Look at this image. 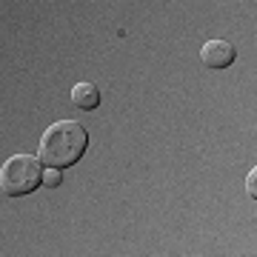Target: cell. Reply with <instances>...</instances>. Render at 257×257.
<instances>
[{"instance_id":"obj_5","label":"cell","mask_w":257,"mask_h":257,"mask_svg":"<svg viewBox=\"0 0 257 257\" xmlns=\"http://www.w3.org/2000/svg\"><path fill=\"white\" fill-rule=\"evenodd\" d=\"M60 183H63V172H60V169H46V172H43V186L57 189Z\"/></svg>"},{"instance_id":"obj_4","label":"cell","mask_w":257,"mask_h":257,"mask_svg":"<svg viewBox=\"0 0 257 257\" xmlns=\"http://www.w3.org/2000/svg\"><path fill=\"white\" fill-rule=\"evenodd\" d=\"M72 100H74L77 109L92 111V109L100 106V89H97L94 83H89V80H80V83L72 86Z\"/></svg>"},{"instance_id":"obj_1","label":"cell","mask_w":257,"mask_h":257,"mask_svg":"<svg viewBox=\"0 0 257 257\" xmlns=\"http://www.w3.org/2000/svg\"><path fill=\"white\" fill-rule=\"evenodd\" d=\"M89 146V132L77 120H57L43 132L37 143V157L43 160L46 169H69L83 157Z\"/></svg>"},{"instance_id":"obj_2","label":"cell","mask_w":257,"mask_h":257,"mask_svg":"<svg viewBox=\"0 0 257 257\" xmlns=\"http://www.w3.org/2000/svg\"><path fill=\"white\" fill-rule=\"evenodd\" d=\"M43 160L35 155H12L3 169H0V189L6 197H23L32 194L37 186L43 183Z\"/></svg>"},{"instance_id":"obj_6","label":"cell","mask_w":257,"mask_h":257,"mask_svg":"<svg viewBox=\"0 0 257 257\" xmlns=\"http://www.w3.org/2000/svg\"><path fill=\"white\" fill-rule=\"evenodd\" d=\"M246 194L251 197V200H257V166L246 175Z\"/></svg>"},{"instance_id":"obj_3","label":"cell","mask_w":257,"mask_h":257,"mask_svg":"<svg viewBox=\"0 0 257 257\" xmlns=\"http://www.w3.org/2000/svg\"><path fill=\"white\" fill-rule=\"evenodd\" d=\"M234 57H237L234 43L223 40V37L206 40L203 49H200V60H203V66H209V69H229V66L234 63Z\"/></svg>"}]
</instances>
